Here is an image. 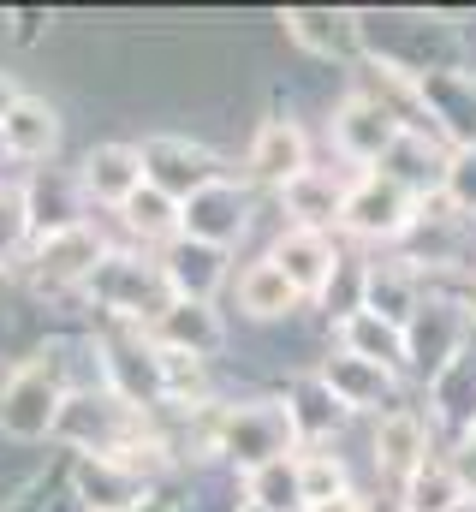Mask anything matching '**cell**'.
<instances>
[{
  "mask_svg": "<svg viewBox=\"0 0 476 512\" xmlns=\"http://www.w3.org/2000/svg\"><path fill=\"white\" fill-rule=\"evenodd\" d=\"M357 48H363V66H381L393 78H435V72H453L465 66V36L447 12H417V6H357Z\"/></svg>",
  "mask_w": 476,
  "mask_h": 512,
  "instance_id": "6da1fadb",
  "label": "cell"
},
{
  "mask_svg": "<svg viewBox=\"0 0 476 512\" xmlns=\"http://www.w3.org/2000/svg\"><path fill=\"white\" fill-rule=\"evenodd\" d=\"M209 453L227 471L250 477V471H262L274 459H292L298 435H292V417H286L280 399H244V405H221L215 399V411H209Z\"/></svg>",
  "mask_w": 476,
  "mask_h": 512,
  "instance_id": "7a4b0ae2",
  "label": "cell"
},
{
  "mask_svg": "<svg viewBox=\"0 0 476 512\" xmlns=\"http://www.w3.org/2000/svg\"><path fill=\"white\" fill-rule=\"evenodd\" d=\"M471 334H476L471 304H465L459 292H447V286H429L423 304H417L411 322H405V364H411V382L429 387L465 346H471Z\"/></svg>",
  "mask_w": 476,
  "mask_h": 512,
  "instance_id": "3957f363",
  "label": "cell"
},
{
  "mask_svg": "<svg viewBox=\"0 0 476 512\" xmlns=\"http://www.w3.org/2000/svg\"><path fill=\"white\" fill-rule=\"evenodd\" d=\"M114 322H131V328H149L167 304H173V292H167V280H161V262L155 251H108L102 256V268L90 274V286H84Z\"/></svg>",
  "mask_w": 476,
  "mask_h": 512,
  "instance_id": "277c9868",
  "label": "cell"
},
{
  "mask_svg": "<svg viewBox=\"0 0 476 512\" xmlns=\"http://www.w3.org/2000/svg\"><path fill=\"white\" fill-rule=\"evenodd\" d=\"M137 155H143V185H155L173 203H185V197L209 191L215 179H227L221 149H209L203 137H185V131H149L137 143Z\"/></svg>",
  "mask_w": 476,
  "mask_h": 512,
  "instance_id": "5b68a950",
  "label": "cell"
},
{
  "mask_svg": "<svg viewBox=\"0 0 476 512\" xmlns=\"http://www.w3.org/2000/svg\"><path fill=\"white\" fill-rule=\"evenodd\" d=\"M256 227V191L244 179H215L209 191L185 197L179 203V233L197 239V245H215V251H238L244 233Z\"/></svg>",
  "mask_w": 476,
  "mask_h": 512,
  "instance_id": "8992f818",
  "label": "cell"
},
{
  "mask_svg": "<svg viewBox=\"0 0 476 512\" xmlns=\"http://www.w3.org/2000/svg\"><path fill=\"white\" fill-rule=\"evenodd\" d=\"M423 203H411L399 185H387L381 173H357L352 191H346V215H340V233L357 245H399L411 227H417Z\"/></svg>",
  "mask_w": 476,
  "mask_h": 512,
  "instance_id": "52a82bcc",
  "label": "cell"
},
{
  "mask_svg": "<svg viewBox=\"0 0 476 512\" xmlns=\"http://www.w3.org/2000/svg\"><path fill=\"white\" fill-rule=\"evenodd\" d=\"M399 120L375 102V96H363L352 84V72H346V90H340V102L328 108V137H334V149H340V161H352L357 173H369L387 149H393V137H399Z\"/></svg>",
  "mask_w": 476,
  "mask_h": 512,
  "instance_id": "ba28073f",
  "label": "cell"
},
{
  "mask_svg": "<svg viewBox=\"0 0 476 512\" xmlns=\"http://www.w3.org/2000/svg\"><path fill=\"white\" fill-rule=\"evenodd\" d=\"M102 256H108V239L84 221V227L30 239V280H36V292H84L90 274L102 268Z\"/></svg>",
  "mask_w": 476,
  "mask_h": 512,
  "instance_id": "9c48e42d",
  "label": "cell"
},
{
  "mask_svg": "<svg viewBox=\"0 0 476 512\" xmlns=\"http://www.w3.org/2000/svg\"><path fill=\"white\" fill-rule=\"evenodd\" d=\"M60 405H66L60 382L30 358L0 387V435H12V441H48L60 429Z\"/></svg>",
  "mask_w": 476,
  "mask_h": 512,
  "instance_id": "30bf717a",
  "label": "cell"
},
{
  "mask_svg": "<svg viewBox=\"0 0 476 512\" xmlns=\"http://www.w3.org/2000/svg\"><path fill=\"white\" fill-rule=\"evenodd\" d=\"M429 453H441V447H435L429 417H423L417 405H399V411H387V417L369 423V465H375V477H381L387 495H399V483H405Z\"/></svg>",
  "mask_w": 476,
  "mask_h": 512,
  "instance_id": "8fae6325",
  "label": "cell"
},
{
  "mask_svg": "<svg viewBox=\"0 0 476 512\" xmlns=\"http://www.w3.org/2000/svg\"><path fill=\"white\" fill-rule=\"evenodd\" d=\"M66 489H72V501L84 512H131V507H143L155 489H167V483H155V477L137 471L131 459H78V453H72Z\"/></svg>",
  "mask_w": 476,
  "mask_h": 512,
  "instance_id": "7c38bea8",
  "label": "cell"
},
{
  "mask_svg": "<svg viewBox=\"0 0 476 512\" xmlns=\"http://www.w3.org/2000/svg\"><path fill=\"white\" fill-rule=\"evenodd\" d=\"M280 30L292 48H304L316 66H363V48H357V12L352 6H292L280 12Z\"/></svg>",
  "mask_w": 476,
  "mask_h": 512,
  "instance_id": "4fadbf2b",
  "label": "cell"
},
{
  "mask_svg": "<svg viewBox=\"0 0 476 512\" xmlns=\"http://www.w3.org/2000/svg\"><path fill=\"white\" fill-rule=\"evenodd\" d=\"M316 376H322V387L352 411L357 423H375V417H387V411H399V405H405V382H399V376H387V370L363 364V358L340 352V346L316 364Z\"/></svg>",
  "mask_w": 476,
  "mask_h": 512,
  "instance_id": "5bb4252c",
  "label": "cell"
},
{
  "mask_svg": "<svg viewBox=\"0 0 476 512\" xmlns=\"http://www.w3.org/2000/svg\"><path fill=\"white\" fill-rule=\"evenodd\" d=\"M423 417H429V435H435V447L441 453H453L465 435L476 429V334H471V346L435 376V382L423 387Z\"/></svg>",
  "mask_w": 476,
  "mask_h": 512,
  "instance_id": "9a60e30c",
  "label": "cell"
},
{
  "mask_svg": "<svg viewBox=\"0 0 476 512\" xmlns=\"http://www.w3.org/2000/svg\"><path fill=\"white\" fill-rule=\"evenodd\" d=\"M310 167V131L298 126L286 108H274L262 126H256V137H250V149H244V185L256 191H280L286 179H298Z\"/></svg>",
  "mask_w": 476,
  "mask_h": 512,
  "instance_id": "2e32d148",
  "label": "cell"
},
{
  "mask_svg": "<svg viewBox=\"0 0 476 512\" xmlns=\"http://www.w3.org/2000/svg\"><path fill=\"white\" fill-rule=\"evenodd\" d=\"M447 143L435 137V131H399L393 137V149L369 167V173H381L387 185H399L411 203H441V185H447Z\"/></svg>",
  "mask_w": 476,
  "mask_h": 512,
  "instance_id": "e0dca14e",
  "label": "cell"
},
{
  "mask_svg": "<svg viewBox=\"0 0 476 512\" xmlns=\"http://www.w3.org/2000/svg\"><path fill=\"white\" fill-rule=\"evenodd\" d=\"M149 340L161 352H179V358H197V364H215L233 340L221 304H191V298H173L155 322H149Z\"/></svg>",
  "mask_w": 476,
  "mask_h": 512,
  "instance_id": "ac0fdd59",
  "label": "cell"
},
{
  "mask_svg": "<svg viewBox=\"0 0 476 512\" xmlns=\"http://www.w3.org/2000/svg\"><path fill=\"white\" fill-rule=\"evenodd\" d=\"M161 262V280L173 298H191V304H215L221 286H233V251H215V245H197V239H173L155 251Z\"/></svg>",
  "mask_w": 476,
  "mask_h": 512,
  "instance_id": "d6986e66",
  "label": "cell"
},
{
  "mask_svg": "<svg viewBox=\"0 0 476 512\" xmlns=\"http://www.w3.org/2000/svg\"><path fill=\"white\" fill-rule=\"evenodd\" d=\"M417 96H423L429 131H435L447 149H476V72L471 66H453V72L423 78Z\"/></svg>",
  "mask_w": 476,
  "mask_h": 512,
  "instance_id": "ffe728a7",
  "label": "cell"
},
{
  "mask_svg": "<svg viewBox=\"0 0 476 512\" xmlns=\"http://www.w3.org/2000/svg\"><path fill=\"white\" fill-rule=\"evenodd\" d=\"M352 179H334L328 167L310 161L298 179H286V185L274 191V203L286 209V227H304V233H340V215H346V191H352Z\"/></svg>",
  "mask_w": 476,
  "mask_h": 512,
  "instance_id": "44dd1931",
  "label": "cell"
},
{
  "mask_svg": "<svg viewBox=\"0 0 476 512\" xmlns=\"http://www.w3.org/2000/svg\"><path fill=\"white\" fill-rule=\"evenodd\" d=\"M268 262L292 280V292L304 298V304H316V292L328 286V274H334V256H340V239L334 233H304V227H280L274 239H268Z\"/></svg>",
  "mask_w": 476,
  "mask_h": 512,
  "instance_id": "7402d4cb",
  "label": "cell"
},
{
  "mask_svg": "<svg viewBox=\"0 0 476 512\" xmlns=\"http://www.w3.org/2000/svg\"><path fill=\"white\" fill-rule=\"evenodd\" d=\"M18 197H24V215H30V233H36V239L66 233V227H84V215H90L84 185H78V173H66V167H36L30 185H18Z\"/></svg>",
  "mask_w": 476,
  "mask_h": 512,
  "instance_id": "603a6c76",
  "label": "cell"
},
{
  "mask_svg": "<svg viewBox=\"0 0 476 512\" xmlns=\"http://www.w3.org/2000/svg\"><path fill=\"white\" fill-rule=\"evenodd\" d=\"M280 405H286V417H292V435H298V447H334L346 429H352L357 417L322 387V376L310 370V376H292L286 393H280Z\"/></svg>",
  "mask_w": 476,
  "mask_h": 512,
  "instance_id": "cb8c5ba5",
  "label": "cell"
},
{
  "mask_svg": "<svg viewBox=\"0 0 476 512\" xmlns=\"http://www.w3.org/2000/svg\"><path fill=\"white\" fill-rule=\"evenodd\" d=\"M233 310L250 328H274V322H292L304 310V298L292 292V280L268 262V256H250L233 274Z\"/></svg>",
  "mask_w": 476,
  "mask_h": 512,
  "instance_id": "d4e9b609",
  "label": "cell"
},
{
  "mask_svg": "<svg viewBox=\"0 0 476 512\" xmlns=\"http://www.w3.org/2000/svg\"><path fill=\"white\" fill-rule=\"evenodd\" d=\"M423 292H429V274H423L417 262H405L399 251L393 256H369V286H363V310H369V316L405 328L411 310L423 304Z\"/></svg>",
  "mask_w": 476,
  "mask_h": 512,
  "instance_id": "484cf974",
  "label": "cell"
},
{
  "mask_svg": "<svg viewBox=\"0 0 476 512\" xmlns=\"http://www.w3.org/2000/svg\"><path fill=\"white\" fill-rule=\"evenodd\" d=\"M78 185H84V203L96 209H119L131 191H143V155L137 143H96L78 167Z\"/></svg>",
  "mask_w": 476,
  "mask_h": 512,
  "instance_id": "4316f807",
  "label": "cell"
},
{
  "mask_svg": "<svg viewBox=\"0 0 476 512\" xmlns=\"http://www.w3.org/2000/svg\"><path fill=\"white\" fill-rule=\"evenodd\" d=\"M0 149H6L12 161H48V155L60 149V114H54V102L18 96V102L6 108V120H0Z\"/></svg>",
  "mask_w": 476,
  "mask_h": 512,
  "instance_id": "83f0119b",
  "label": "cell"
},
{
  "mask_svg": "<svg viewBox=\"0 0 476 512\" xmlns=\"http://www.w3.org/2000/svg\"><path fill=\"white\" fill-rule=\"evenodd\" d=\"M334 346L352 352V358H363V364H375V370H387V376H399V382H411L405 328H393V322H381V316H369V310H357L352 322L334 328Z\"/></svg>",
  "mask_w": 476,
  "mask_h": 512,
  "instance_id": "f1b7e54d",
  "label": "cell"
},
{
  "mask_svg": "<svg viewBox=\"0 0 476 512\" xmlns=\"http://www.w3.org/2000/svg\"><path fill=\"white\" fill-rule=\"evenodd\" d=\"M114 215H119V227H125V239H131V251H161V245L179 239V203L161 197L155 185L131 191Z\"/></svg>",
  "mask_w": 476,
  "mask_h": 512,
  "instance_id": "f546056e",
  "label": "cell"
},
{
  "mask_svg": "<svg viewBox=\"0 0 476 512\" xmlns=\"http://www.w3.org/2000/svg\"><path fill=\"white\" fill-rule=\"evenodd\" d=\"M471 489H465V477L453 471V459L447 453H429L405 483H399V507L405 512H447L453 501H465Z\"/></svg>",
  "mask_w": 476,
  "mask_h": 512,
  "instance_id": "4dcf8cb0",
  "label": "cell"
},
{
  "mask_svg": "<svg viewBox=\"0 0 476 512\" xmlns=\"http://www.w3.org/2000/svg\"><path fill=\"white\" fill-rule=\"evenodd\" d=\"M363 286H369V256L352 251V245H340V256H334V274H328V286L316 292V316H322L328 328L352 322L357 310H363Z\"/></svg>",
  "mask_w": 476,
  "mask_h": 512,
  "instance_id": "1f68e13d",
  "label": "cell"
},
{
  "mask_svg": "<svg viewBox=\"0 0 476 512\" xmlns=\"http://www.w3.org/2000/svg\"><path fill=\"white\" fill-rule=\"evenodd\" d=\"M298 489H304V512L322 501H340V495H357L352 465L334 447H298Z\"/></svg>",
  "mask_w": 476,
  "mask_h": 512,
  "instance_id": "d6a6232c",
  "label": "cell"
},
{
  "mask_svg": "<svg viewBox=\"0 0 476 512\" xmlns=\"http://www.w3.org/2000/svg\"><path fill=\"white\" fill-rule=\"evenodd\" d=\"M244 501L268 512H304V489H298V453L292 459H274L262 471L244 477Z\"/></svg>",
  "mask_w": 476,
  "mask_h": 512,
  "instance_id": "836d02e7",
  "label": "cell"
},
{
  "mask_svg": "<svg viewBox=\"0 0 476 512\" xmlns=\"http://www.w3.org/2000/svg\"><path fill=\"white\" fill-rule=\"evenodd\" d=\"M441 203L453 215L476 221V149H453L447 155V185H441Z\"/></svg>",
  "mask_w": 476,
  "mask_h": 512,
  "instance_id": "e575fe53",
  "label": "cell"
},
{
  "mask_svg": "<svg viewBox=\"0 0 476 512\" xmlns=\"http://www.w3.org/2000/svg\"><path fill=\"white\" fill-rule=\"evenodd\" d=\"M30 239H36V233H30L24 197H18V191H0V262H6V256H18Z\"/></svg>",
  "mask_w": 476,
  "mask_h": 512,
  "instance_id": "d590c367",
  "label": "cell"
},
{
  "mask_svg": "<svg viewBox=\"0 0 476 512\" xmlns=\"http://www.w3.org/2000/svg\"><path fill=\"white\" fill-rule=\"evenodd\" d=\"M447 459H453V471L465 477V489L476 495V429L465 435V441H459V447H453V453H447Z\"/></svg>",
  "mask_w": 476,
  "mask_h": 512,
  "instance_id": "8d00e7d4",
  "label": "cell"
},
{
  "mask_svg": "<svg viewBox=\"0 0 476 512\" xmlns=\"http://www.w3.org/2000/svg\"><path fill=\"white\" fill-rule=\"evenodd\" d=\"M310 512H369V495H340V501H322Z\"/></svg>",
  "mask_w": 476,
  "mask_h": 512,
  "instance_id": "74e56055",
  "label": "cell"
},
{
  "mask_svg": "<svg viewBox=\"0 0 476 512\" xmlns=\"http://www.w3.org/2000/svg\"><path fill=\"white\" fill-rule=\"evenodd\" d=\"M131 512H179V501H173V489H155L143 507H131Z\"/></svg>",
  "mask_w": 476,
  "mask_h": 512,
  "instance_id": "f35d334b",
  "label": "cell"
},
{
  "mask_svg": "<svg viewBox=\"0 0 476 512\" xmlns=\"http://www.w3.org/2000/svg\"><path fill=\"white\" fill-rule=\"evenodd\" d=\"M369 512H405V507H399V495L381 489V495H369Z\"/></svg>",
  "mask_w": 476,
  "mask_h": 512,
  "instance_id": "ab89813d",
  "label": "cell"
},
{
  "mask_svg": "<svg viewBox=\"0 0 476 512\" xmlns=\"http://www.w3.org/2000/svg\"><path fill=\"white\" fill-rule=\"evenodd\" d=\"M12 102H18V90H12V78L0 72V120H6V108H12Z\"/></svg>",
  "mask_w": 476,
  "mask_h": 512,
  "instance_id": "60d3db41",
  "label": "cell"
},
{
  "mask_svg": "<svg viewBox=\"0 0 476 512\" xmlns=\"http://www.w3.org/2000/svg\"><path fill=\"white\" fill-rule=\"evenodd\" d=\"M447 512H476V495H465V501H453Z\"/></svg>",
  "mask_w": 476,
  "mask_h": 512,
  "instance_id": "b9f144b4",
  "label": "cell"
},
{
  "mask_svg": "<svg viewBox=\"0 0 476 512\" xmlns=\"http://www.w3.org/2000/svg\"><path fill=\"white\" fill-rule=\"evenodd\" d=\"M238 512H268V507H250V501H244V507H238Z\"/></svg>",
  "mask_w": 476,
  "mask_h": 512,
  "instance_id": "7bdbcfd3",
  "label": "cell"
},
{
  "mask_svg": "<svg viewBox=\"0 0 476 512\" xmlns=\"http://www.w3.org/2000/svg\"><path fill=\"white\" fill-rule=\"evenodd\" d=\"M471 227H476V221H471Z\"/></svg>",
  "mask_w": 476,
  "mask_h": 512,
  "instance_id": "ee69618b",
  "label": "cell"
}]
</instances>
